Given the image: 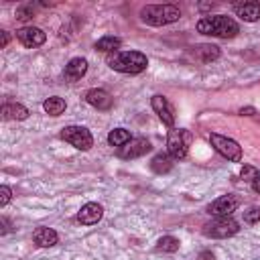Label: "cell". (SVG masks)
I'll use <instances>...</instances> for the list:
<instances>
[{"mask_svg": "<svg viewBox=\"0 0 260 260\" xmlns=\"http://www.w3.org/2000/svg\"><path fill=\"white\" fill-rule=\"evenodd\" d=\"M181 246V242L173 236H162L158 242H156V250L158 252H177Z\"/></svg>", "mask_w": 260, "mask_h": 260, "instance_id": "cell-23", "label": "cell"}, {"mask_svg": "<svg viewBox=\"0 0 260 260\" xmlns=\"http://www.w3.org/2000/svg\"><path fill=\"white\" fill-rule=\"evenodd\" d=\"M240 230L238 221L232 215H217L215 219L203 225V236L207 238H230Z\"/></svg>", "mask_w": 260, "mask_h": 260, "instance_id": "cell-5", "label": "cell"}, {"mask_svg": "<svg viewBox=\"0 0 260 260\" xmlns=\"http://www.w3.org/2000/svg\"><path fill=\"white\" fill-rule=\"evenodd\" d=\"M32 240H35V244L39 248H51V246L57 244L59 236H57V232L53 228H37L35 234H32Z\"/></svg>", "mask_w": 260, "mask_h": 260, "instance_id": "cell-16", "label": "cell"}, {"mask_svg": "<svg viewBox=\"0 0 260 260\" xmlns=\"http://www.w3.org/2000/svg\"><path fill=\"white\" fill-rule=\"evenodd\" d=\"M197 30L201 35H209V37L234 39L240 32V26L234 18H230L225 14H215V16H203L197 22Z\"/></svg>", "mask_w": 260, "mask_h": 260, "instance_id": "cell-1", "label": "cell"}, {"mask_svg": "<svg viewBox=\"0 0 260 260\" xmlns=\"http://www.w3.org/2000/svg\"><path fill=\"white\" fill-rule=\"evenodd\" d=\"M16 18H18V20H30V18H32V6H22V8H18Z\"/></svg>", "mask_w": 260, "mask_h": 260, "instance_id": "cell-27", "label": "cell"}, {"mask_svg": "<svg viewBox=\"0 0 260 260\" xmlns=\"http://www.w3.org/2000/svg\"><path fill=\"white\" fill-rule=\"evenodd\" d=\"M16 39L20 41L22 47L37 49V47H41L47 41V35L41 28H37V26H22V28L16 30Z\"/></svg>", "mask_w": 260, "mask_h": 260, "instance_id": "cell-8", "label": "cell"}, {"mask_svg": "<svg viewBox=\"0 0 260 260\" xmlns=\"http://www.w3.org/2000/svg\"><path fill=\"white\" fill-rule=\"evenodd\" d=\"M244 221H248V223L260 221V207H250L248 211H244Z\"/></svg>", "mask_w": 260, "mask_h": 260, "instance_id": "cell-24", "label": "cell"}, {"mask_svg": "<svg viewBox=\"0 0 260 260\" xmlns=\"http://www.w3.org/2000/svg\"><path fill=\"white\" fill-rule=\"evenodd\" d=\"M191 140H193V136H191L189 130H185V128H171L169 134H167V150H169V156L173 160L185 158Z\"/></svg>", "mask_w": 260, "mask_h": 260, "instance_id": "cell-4", "label": "cell"}, {"mask_svg": "<svg viewBox=\"0 0 260 260\" xmlns=\"http://www.w3.org/2000/svg\"><path fill=\"white\" fill-rule=\"evenodd\" d=\"M2 118L4 120H26L28 110L18 102H6L2 106Z\"/></svg>", "mask_w": 260, "mask_h": 260, "instance_id": "cell-17", "label": "cell"}, {"mask_svg": "<svg viewBox=\"0 0 260 260\" xmlns=\"http://www.w3.org/2000/svg\"><path fill=\"white\" fill-rule=\"evenodd\" d=\"M102 215H104V207L100 203H85L77 211V221H81L83 225H91V223H98Z\"/></svg>", "mask_w": 260, "mask_h": 260, "instance_id": "cell-14", "label": "cell"}, {"mask_svg": "<svg viewBox=\"0 0 260 260\" xmlns=\"http://www.w3.org/2000/svg\"><path fill=\"white\" fill-rule=\"evenodd\" d=\"M122 41L118 37H102L98 43H95V51H102V53H116L120 49Z\"/></svg>", "mask_w": 260, "mask_h": 260, "instance_id": "cell-22", "label": "cell"}, {"mask_svg": "<svg viewBox=\"0 0 260 260\" xmlns=\"http://www.w3.org/2000/svg\"><path fill=\"white\" fill-rule=\"evenodd\" d=\"M10 197H12L10 187H8V185H2V187H0V207H4V205L10 201Z\"/></svg>", "mask_w": 260, "mask_h": 260, "instance_id": "cell-26", "label": "cell"}, {"mask_svg": "<svg viewBox=\"0 0 260 260\" xmlns=\"http://www.w3.org/2000/svg\"><path fill=\"white\" fill-rule=\"evenodd\" d=\"M85 102L89 106H93L95 110H110L112 104H114V98L106 91V89H100V87H93L85 93Z\"/></svg>", "mask_w": 260, "mask_h": 260, "instance_id": "cell-13", "label": "cell"}, {"mask_svg": "<svg viewBox=\"0 0 260 260\" xmlns=\"http://www.w3.org/2000/svg\"><path fill=\"white\" fill-rule=\"evenodd\" d=\"M61 138L71 146H75L77 150H89L93 146V136L83 126H65L61 130Z\"/></svg>", "mask_w": 260, "mask_h": 260, "instance_id": "cell-7", "label": "cell"}, {"mask_svg": "<svg viewBox=\"0 0 260 260\" xmlns=\"http://www.w3.org/2000/svg\"><path fill=\"white\" fill-rule=\"evenodd\" d=\"M201 258H203V260H213V254H207V252H203V254H201Z\"/></svg>", "mask_w": 260, "mask_h": 260, "instance_id": "cell-32", "label": "cell"}, {"mask_svg": "<svg viewBox=\"0 0 260 260\" xmlns=\"http://www.w3.org/2000/svg\"><path fill=\"white\" fill-rule=\"evenodd\" d=\"M87 73V61L83 57H73L67 65H65V71H63V79L73 83L77 79H81L83 75Z\"/></svg>", "mask_w": 260, "mask_h": 260, "instance_id": "cell-12", "label": "cell"}, {"mask_svg": "<svg viewBox=\"0 0 260 260\" xmlns=\"http://www.w3.org/2000/svg\"><path fill=\"white\" fill-rule=\"evenodd\" d=\"M108 65L114 71L136 75V73H142L146 69L148 59L140 51H120V53H114V55L108 57Z\"/></svg>", "mask_w": 260, "mask_h": 260, "instance_id": "cell-2", "label": "cell"}, {"mask_svg": "<svg viewBox=\"0 0 260 260\" xmlns=\"http://www.w3.org/2000/svg\"><path fill=\"white\" fill-rule=\"evenodd\" d=\"M6 45H8V32L6 30H0V47L4 49Z\"/></svg>", "mask_w": 260, "mask_h": 260, "instance_id": "cell-28", "label": "cell"}, {"mask_svg": "<svg viewBox=\"0 0 260 260\" xmlns=\"http://www.w3.org/2000/svg\"><path fill=\"white\" fill-rule=\"evenodd\" d=\"M234 12L246 20V22H256L260 18V2H240L234 4Z\"/></svg>", "mask_w": 260, "mask_h": 260, "instance_id": "cell-15", "label": "cell"}, {"mask_svg": "<svg viewBox=\"0 0 260 260\" xmlns=\"http://www.w3.org/2000/svg\"><path fill=\"white\" fill-rule=\"evenodd\" d=\"M252 189H254L256 193H260V177H256V179L252 181Z\"/></svg>", "mask_w": 260, "mask_h": 260, "instance_id": "cell-31", "label": "cell"}, {"mask_svg": "<svg viewBox=\"0 0 260 260\" xmlns=\"http://www.w3.org/2000/svg\"><path fill=\"white\" fill-rule=\"evenodd\" d=\"M256 177H260V175H258V171H256L254 167H250V165H244V169H242V179L252 183Z\"/></svg>", "mask_w": 260, "mask_h": 260, "instance_id": "cell-25", "label": "cell"}, {"mask_svg": "<svg viewBox=\"0 0 260 260\" xmlns=\"http://www.w3.org/2000/svg\"><path fill=\"white\" fill-rule=\"evenodd\" d=\"M193 55L197 59H201L203 63H209V61H215L219 57V47H215V45H197L193 49Z\"/></svg>", "mask_w": 260, "mask_h": 260, "instance_id": "cell-18", "label": "cell"}, {"mask_svg": "<svg viewBox=\"0 0 260 260\" xmlns=\"http://www.w3.org/2000/svg\"><path fill=\"white\" fill-rule=\"evenodd\" d=\"M43 110H45L49 116H61V114L65 112V100L59 98V95H51V98L45 100Z\"/></svg>", "mask_w": 260, "mask_h": 260, "instance_id": "cell-20", "label": "cell"}, {"mask_svg": "<svg viewBox=\"0 0 260 260\" xmlns=\"http://www.w3.org/2000/svg\"><path fill=\"white\" fill-rule=\"evenodd\" d=\"M240 205V199L234 195H221L219 199H215L213 203L207 205V213L211 215H232V211H236Z\"/></svg>", "mask_w": 260, "mask_h": 260, "instance_id": "cell-10", "label": "cell"}, {"mask_svg": "<svg viewBox=\"0 0 260 260\" xmlns=\"http://www.w3.org/2000/svg\"><path fill=\"white\" fill-rule=\"evenodd\" d=\"M150 106L158 114V118L162 120V124H167L169 128H173V124H175V110H173L171 102L165 95H152Z\"/></svg>", "mask_w": 260, "mask_h": 260, "instance_id": "cell-11", "label": "cell"}, {"mask_svg": "<svg viewBox=\"0 0 260 260\" xmlns=\"http://www.w3.org/2000/svg\"><path fill=\"white\" fill-rule=\"evenodd\" d=\"M181 18V10L173 4H148L140 10V20L150 26H165L177 22Z\"/></svg>", "mask_w": 260, "mask_h": 260, "instance_id": "cell-3", "label": "cell"}, {"mask_svg": "<svg viewBox=\"0 0 260 260\" xmlns=\"http://www.w3.org/2000/svg\"><path fill=\"white\" fill-rule=\"evenodd\" d=\"M130 140H132V134H130L126 128H114V130H110V134H108V142H110L112 146H116V148L128 144Z\"/></svg>", "mask_w": 260, "mask_h": 260, "instance_id": "cell-21", "label": "cell"}, {"mask_svg": "<svg viewBox=\"0 0 260 260\" xmlns=\"http://www.w3.org/2000/svg\"><path fill=\"white\" fill-rule=\"evenodd\" d=\"M150 169L156 173V175H162V173H169L173 169V158L169 154H154L152 160H150Z\"/></svg>", "mask_w": 260, "mask_h": 260, "instance_id": "cell-19", "label": "cell"}, {"mask_svg": "<svg viewBox=\"0 0 260 260\" xmlns=\"http://www.w3.org/2000/svg\"><path fill=\"white\" fill-rule=\"evenodd\" d=\"M0 221H2V236H4V234H8V230H10V228H8V219H6V217H2Z\"/></svg>", "mask_w": 260, "mask_h": 260, "instance_id": "cell-30", "label": "cell"}, {"mask_svg": "<svg viewBox=\"0 0 260 260\" xmlns=\"http://www.w3.org/2000/svg\"><path fill=\"white\" fill-rule=\"evenodd\" d=\"M209 142H211V146H213L223 158H228V160H232V162H240V160H242V146H240L236 140L213 132V134H209Z\"/></svg>", "mask_w": 260, "mask_h": 260, "instance_id": "cell-6", "label": "cell"}, {"mask_svg": "<svg viewBox=\"0 0 260 260\" xmlns=\"http://www.w3.org/2000/svg\"><path fill=\"white\" fill-rule=\"evenodd\" d=\"M150 148H152V146H150V142H148L146 138H132L128 144L120 146L116 154H118L120 158H138V156L146 154Z\"/></svg>", "mask_w": 260, "mask_h": 260, "instance_id": "cell-9", "label": "cell"}, {"mask_svg": "<svg viewBox=\"0 0 260 260\" xmlns=\"http://www.w3.org/2000/svg\"><path fill=\"white\" fill-rule=\"evenodd\" d=\"M254 114V108H242L240 110V116H252Z\"/></svg>", "mask_w": 260, "mask_h": 260, "instance_id": "cell-29", "label": "cell"}]
</instances>
